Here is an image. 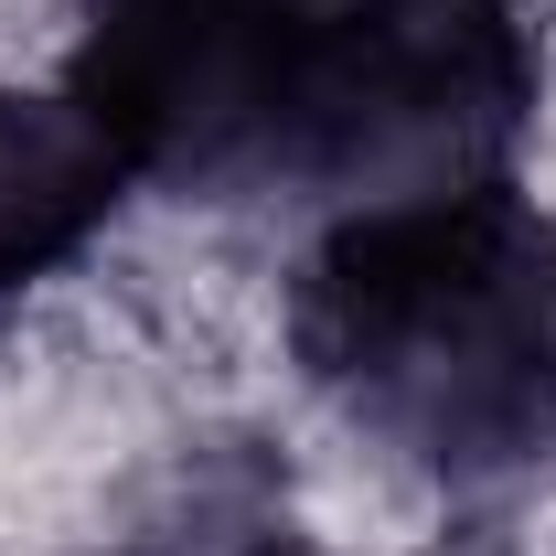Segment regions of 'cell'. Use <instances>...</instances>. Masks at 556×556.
<instances>
[{
  "mask_svg": "<svg viewBox=\"0 0 556 556\" xmlns=\"http://www.w3.org/2000/svg\"><path fill=\"white\" fill-rule=\"evenodd\" d=\"M118 139L86 118L65 75L54 86H0V300L65 278L129 204Z\"/></svg>",
  "mask_w": 556,
  "mask_h": 556,
  "instance_id": "3",
  "label": "cell"
},
{
  "mask_svg": "<svg viewBox=\"0 0 556 556\" xmlns=\"http://www.w3.org/2000/svg\"><path fill=\"white\" fill-rule=\"evenodd\" d=\"M535 75V0H86L65 54L129 182L321 214L514 172Z\"/></svg>",
  "mask_w": 556,
  "mask_h": 556,
  "instance_id": "1",
  "label": "cell"
},
{
  "mask_svg": "<svg viewBox=\"0 0 556 556\" xmlns=\"http://www.w3.org/2000/svg\"><path fill=\"white\" fill-rule=\"evenodd\" d=\"M289 353L332 407L439 482L556 450V204L514 172L321 214L289 278Z\"/></svg>",
  "mask_w": 556,
  "mask_h": 556,
  "instance_id": "2",
  "label": "cell"
}]
</instances>
